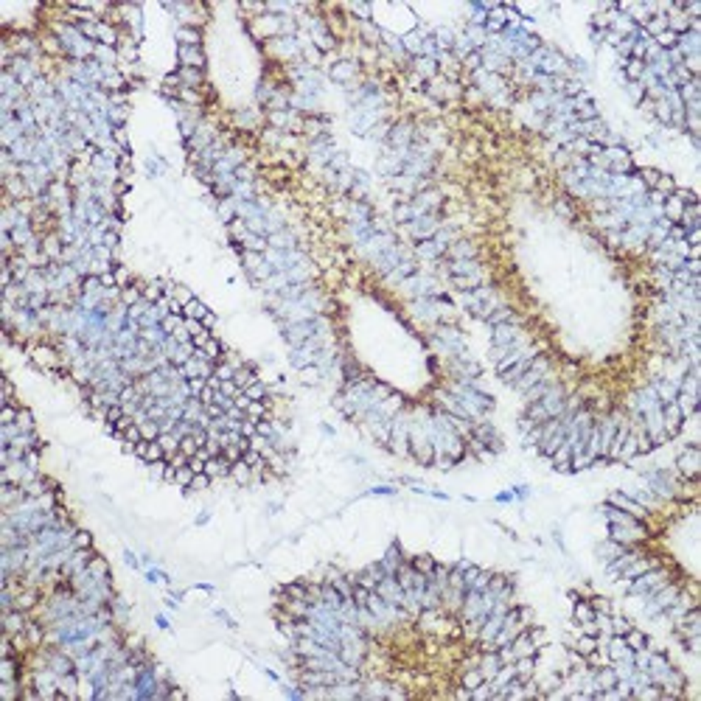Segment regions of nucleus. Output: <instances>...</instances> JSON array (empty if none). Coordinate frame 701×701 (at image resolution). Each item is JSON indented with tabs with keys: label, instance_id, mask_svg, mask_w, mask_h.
<instances>
[{
	"label": "nucleus",
	"instance_id": "nucleus-1",
	"mask_svg": "<svg viewBox=\"0 0 701 701\" xmlns=\"http://www.w3.org/2000/svg\"><path fill=\"white\" fill-rule=\"evenodd\" d=\"M177 62H180V68H199V70H205V65H208L205 48L202 46H180L177 48Z\"/></svg>",
	"mask_w": 701,
	"mask_h": 701
}]
</instances>
